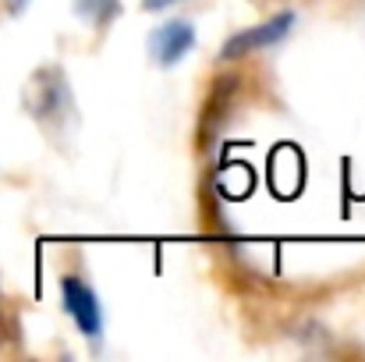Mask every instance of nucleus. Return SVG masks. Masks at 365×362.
<instances>
[{"label": "nucleus", "instance_id": "nucleus-1", "mask_svg": "<svg viewBox=\"0 0 365 362\" xmlns=\"http://www.w3.org/2000/svg\"><path fill=\"white\" fill-rule=\"evenodd\" d=\"M25 107L43 128L61 131L75 114V96L64 82V71L61 68H39L32 75V82L25 86Z\"/></svg>", "mask_w": 365, "mask_h": 362}, {"label": "nucleus", "instance_id": "nucleus-2", "mask_svg": "<svg viewBox=\"0 0 365 362\" xmlns=\"http://www.w3.org/2000/svg\"><path fill=\"white\" fill-rule=\"evenodd\" d=\"M61 302H64V313L75 320V327L96 345L103 334V306H100L96 291L78 273H68V277H61Z\"/></svg>", "mask_w": 365, "mask_h": 362}, {"label": "nucleus", "instance_id": "nucleus-3", "mask_svg": "<svg viewBox=\"0 0 365 362\" xmlns=\"http://www.w3.org/2000/svg\"><path fill=\"white\" fill-rule=\"evenodd\" d=\"M294 21H298L294 11H280V14H273V18L252 25V29H245V32H235V36L224 43V61H238V57H245V54H255V50H269V46H277V43L294 29Z\"/></svg>", "mask_w": 365, "mask_h": 362}, {"label": "nucleus", "instance_id": "nucleus-4", "mask_svg": "<svg viewBox=\"0 0 365 362\" xmlns=\"http://www.w3.org/2000/svg\"><path fill=\"white\" fill-rule=\"evenodd\" d=\"M192 46H195V25L192 21L178 18V21H167V25L149 32V61L160 64V68L178 64Z\"/></svg>", "mask_w": 365, "mask_h": 362}, {"label": "nucleus", "instance_id": "nucleus-5", "mask_svg": "<svg viewBox=\"0 0 365 362\" xmlns=\"http://www.w3.org/2000/svg\"><path fill=\"white\" fill-rule=\"evenodd\" d=\"M75 11L96 29H107L121 14V0H75Z\"/></svg>", "mask_w": 365, "mask_h": 362}, {"label": "nucleus", "instance_id": "nucleus-6", "mask_svg": "<svg viewBox=\"0 0 365 362\" xmlns=\"http://www.w3.org/2000/svg\"><path fill=\"white\" fill-rule=\"evenodd\" d=\"M178 0H142V7L145 11H163V7H174Z\"/></svg>", "mask_w": 365, "mask_h": 362}, {"label": "nucleus", "instance_id": "nucleus-7", "mask_svg": "<svg viewBox=\"0 0 365 362\" xmlns=\"http://www.w3.org/2000/svg\"><path fill=\"white\" fill-rule=\"evenodd\" d=\"M4 7H7V14H21L29 7V0H4Z\"/></svg>", "mask_w": 365, "mask_h": 362}, {"label": "nucleus", "instance_id": "nucleus-8", "mask_svg": "<svg viewBox=\"0 0 365 362\" xmlns=\"http://www.w3.org/2000/svg\"><path fill=\"white\" fill-rule=\"evenodd\" d=\"M4 334H7V327H4V316H0V341H4Z\"/></svg>", "mask_w": 365, "mask_h": 362}]
</instances>
